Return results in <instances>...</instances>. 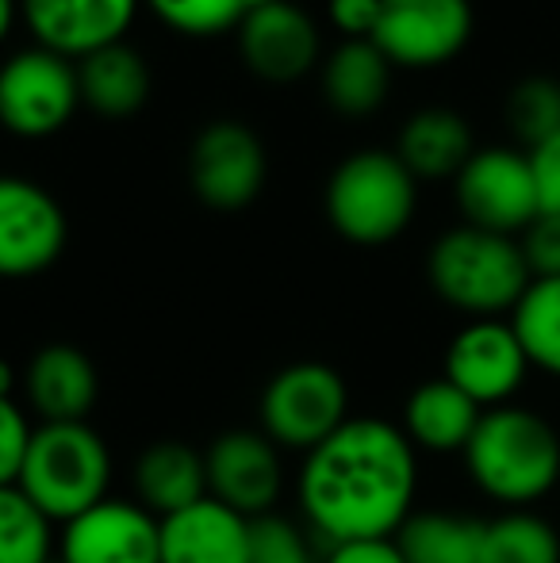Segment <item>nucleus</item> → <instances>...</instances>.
I'll use <instances>...</instances> for the list:
<instances>
[{
	"label": "nucleus",
	"mask_w": 560,
	"mask_h": 563,
	"mask_svg": "<svg viewBox=\"0 0 560 563\" xmlns=\"http://www.w3.org/2000/svg\"><path fill=\"white\" fill-rule=\"evenodd\" d=\"M419 490V449L384 418H350L299 467V510L330 544L396 537Z\"/></svg>",
	"instance_id": "nucleus-1"
},
{
	"label": "nucleus",
	"mask_w": 560,
	"mask_h": 563,
	"mask_svg": "<svg viewBox=\"0 0 560 563\" xmlns=\"http://www.w3.org/2000/svg\"><path fill=\"white\" fill-rule=\"evenodd\" d=\"M469 479L503 510H534L560 487V433L526 407H492L464 445Z\"/></svg>",
	"instance_id": "nucleus-2"
},
{
	"label": "nucleus",
	"mask_w": 560,
	"mask_h": 563,
	"mask_svg": "<svg viewBox=\"0 0 560 563\" xmlns=\"http://www.w3.org/2000/svg\"><path fill=\"white\" fill-rule=\"evenodd\" d=\"M426 276L433 296L469 319L510 314L534 280L518 238L492 234L469 223L446 230L430 245Z\"/></svg>",
	"instance_id": "nucleus-3"
},
{
	"label": "nucleus",
	"mask_w": 560,
	"mask_h": 563,
	"mask_svg": "<svg viewBox=\"0 0 560 563\" xmlns=\"http://www.w3.org/2000/svg\"><path fill=\"white\" fill-rule=\"evenodd\" d=\"M112 452L89 422H43L31 433L15 487L51 521H74L108 498Z\"/></svg>",
	"instance_id": "nucleus-4"
},
{
	"label": "nucleus",
	"mask_w": 560,
	"mask_h": 563,
	"mask_svg": "<svg viewBox=\"0 0 560 563\" xmlns=\"http://www.w3.org/2000/svg\"><path fill=\"white\" fill-rule=\"evenodd\" d=\"M327 219L353 245H388L411 227L419 180L396 150H358L334 165L322 192Z\"/></svg>",
	"instance_id": "nucleus-5"
},
{
	"label": "nucleus",
	"mask_w": 560,
	"mask_h": 563,
	"mask_svg": "<svg viewBox=\"0 0 560 563\" xmlns=\"http://www.w3.org/2000/svg\"><path fill=\"white\" fill-rule=\"evenodd\" d=\"M257 415L277 449L311 452L350 422V387L330 364L296 361L265 384Z\"/></svg>",
	"instance_id": "nucleus-6"
},
{
	"label": "nucleus",
	"mask_w": 560,
	"mask_h": 563,
	"mask_svg": "<svg viewBox=\"0 0 560 563\" xmlns=\"http://www.w3.org/2000/svg\"><path fill=\"white\" fill-rule=\"evenodd\" d=\"M81 108L77 62L23 46L0 62V126L15 139H51Z\"/></svg>",
	"instance_id": "nucleus-7"
},
{
	"label": "nucleus",
	"mask_w": 560,
	"mask_h": 563,
	"mask_svg": "<svg viewBox=\"0 0 560 563\" xmlns=\"http://www.w3.org/2000/svg\"><path fill=\"white\" fill-rule=\"evenodd\" d=\"M453 196L469 227L518 238L541 216L530 154L510 146H487L469 157L453 177Z\"/></svg>",
	"instance_id": "nucleus-8"
},
{
	"label": "nucleus",
	"mask_w": 560,
	"mask_h": 563,
	"mask_svg": "<svg viewBox=\"0 0 560 563\" xmlns=\"http://www.w3.org/2000/svg\"><path fill=\"white\" fill-rule=\"evenodd\" d=\"M270 177V154L254 126L239 119H216L200 126L188 146V185L211 211H242L262 196Z\"/></svg>",
	"instance_id": "nucleus-9"
},
{
	"label": "nucleus",
	"mask_w": 560,
	"mask_h": 563,
	"mask_svg": "<svg viewBox=\"0 0 560 563\" xmlns=\"http://www.w3.org/2000/svg\"><path fill=\"white\" fill-rule=\"evenodd\" d=\"M476 15L469 0H381L369 43L392 69H438L469 46Z\"/></svg>",
	"instance_id": "nucleus-10"
},
{
	"label": "nucleus",
	"mask_w": 560,
	"mask_h": 563,
	"mask_svg": "<svg viewBox=\"0 0 560 563\" xmlns=\"http://www.w3.org/2000/svg\"><path fill=\"white\" fill-rule=\"evenodd\" d=\"M69 223L43 185L0 173V280H28L62 257Z\"/></svg>",
	"instance_id": "nucleus-11"
},
{
	"label": "nucleus",
	"mask_w": 560,
	"mask_h": 563,
	"mask_svg": "<svg viewBox=\"0 0 560 563\" xmlns=\"http://www.w3.org/2000/svg\"><path fill=\"white\" fill-rule=\"evenodd\" d=\"M526 349L518 341L515 327L503 319H472L461 327L446 349L441 376L453 387H461L480 410L507 407L526 384Z\"/></svg>",
	"instance_id": "nucleus-12"
},
{
	"label": "nucleus",
	"mask_w": 560,
	"mask_h": 563,
	"mask_svg": "<svg viewBox=\"0 0 560 563\" xmlns=\"http://www.w3.org/2000/svg\"><path fill=\"white\" fill-rule=\"evenodd\" d=\"M142 0H20V23L31 43L69 62H81L105 46L128 43Z\"/></svg>",
	"instance_id": "nucleus-13"
},
{
	"label": "nucleus",
	"mask_w": 560,
	"mask_h": 563,
	"mask_svg": "<svg viewBox=\"0 0 560 563\" xmlns=\"http://www.w3.org/2000/svg\"><path fill=\"white\" fill-rule=\"evenodd\" d=\"M234 43L246 69L265 85H296L315 66H322L319 23L292 0L250 12L234 31Z\"/></svg>",
	"instance_id": "nucleus-14"
},
{
	"label": "nucleus",
	"mask_w": 560,
	"mask_h": 563,
	"mask_svg": "<svg viewBox=\"0 0 560 563\" xmlns=\"http://www.w3.org/2000/svg\"><path fill=\"white\" fill-rule=\"evenodd\" d=\"M208 495L257 521L281 495V449L262 430H227L204 452Z\"/></svg>",
	"instance_id": "nucleus-15"
},
{
	"label": "nucleus",
	"mask_w": 560,
	"mask_h": 563,
	"mask_svg": "<svg viewBox=\"0 0 560 563\" xmlns=\"http://www.w3.org/2000/svg\"><path fill=\"white\" fill-rule=\"evenodd\" d=\"M62 563H157V518L139 503L105 498L66 521Z\"/></svg>",
	"instance_id": "nucleus-16"
},
{
	"label": "nucleus",
	"mask_w": 560,
	"mask_h": 563,
	"mask_svg": "<svg viewBox=\"0 0 560 563\" xmlns=\"http://www.w3.org/2000/svg\"><path fill=\"white\" fill-rule=\"evenodd\" d=\"M254 560V521L219 498L157 521V563H250Z\"/></svg>",
	"instance_id": "nucleus-17"
},
{
	"label": "nucleus",
	"mask_w": 560,
	"mask_h": 563,
	"mask_svg": "<svg viewBox=\"0 0 560 563\" xmlns=\"http://www.w3.org/2000/svg\"><path fill=\"white\" fill-rule=\"evenodd\" d=\"M97 364L69 341H54L31 356L28 399L43 422H85L97 407Z\"/></svg>",
	"instance_id": "nucleus-18"
},
{
	"label": "nucleus",
	"mask_w": 560,
	"mask_h": 563,
	"mask_svg": "<svg viewBox=\"0 0 560 563\" xmlns=\"http://www.w3.org/2000/svg\"><path fill=\"white\" fill-rule=\"evenodd\" d=\"M476 154L472 142V126L464 123L461 112L453 108H419L396 139V157L407 165L415 180H453L457 173L469 165V157Z\"/></svg>",
	"instance_id": "nucleus-19"
},
{
	"label": "nucleus",
	"mask_w": 560,
	"mask_h": 563,
	"mask_svg": "<svg viewBox=\"0 0 560 563\" xmlns=\"http://www.w3.org/2000/svg\"><path fill=\"white\" fill-rule=\"evenodd\" d=\"M77 85H81V108L100 119H135L150 100L154 74L131 43H116L77 62Z\"/></svg>",
	"instance_id": "nucleus-20"
},
{
	"label": "nucleus",
	"mask_w": 560,
	"mask_h": 563,
	"mask_svg": "<svg viewBox=\"0 0 560 563\" xmlns=\"http://www.w3.org/2000/svg\"><path fill=\"white\" fill-rule=\"evenodd\" d=\"M322 100L345 119L381 112L392 89V62L369 38H342L319 66Z\"/></svg>",
	"instance_id": "nucleus-21"
},
{
	"label": "nucleus",
	"mask_w": 560,
	"mask_h": 563,
	"mask_svg": "<svg viewBox=\"0 0 560 563\" xmlns=\"http://www.w3.org/2000/svg\"><path fill=\"white\" fill-rule=\"evenodd\" d=\"M208 498V467L204 452L180 441H157L135 460V503L146 506L157 521L180 514Z\"/></svg>",
	"instance_id": "nucleus-22"
},
{
	"label": "nucleus",
	"mask_w": 560,
	"mask_h": 563,
	"mask_svg": "<svg viewBox=\"0 0 560 563\" xmlns=\"http://www.w3.org/2000/svg\"><path fill=\"white\" fill-rule=\"evenodd\" d=\"M480 415H484V410H480L461 387H453L446 376H438V379H426V384H419L411 391L399 430L407 433V441H411L415 449L464 452V445H469L480 426Z\"/></svg>",
	"instance_id": "nucleus-23"
},
{
	"label": "nucleus",
	"mask_w": 560,
	"mask_h": 563,
	"mask_svg": "<svg viewBox=\"0 0 560 563\" xmlns=\"http://www.w3.org/2000/svg\"><path fill=\"white\" fill-rule=\"evenodd\" d=\"M484 518L469 514H411L396 533V544L407 563H480Z\"/></svg>",
	"instance_id": "nucleus-24"
},
{
	"label": "nucleus",
	"mask_w": 560,
	"mask_h": 563,
	"mask_svg": "<svg viewBox=\"0 0 560 563\" xmlns=\"http://www.w3.org/2000/svg\"><path fill=\"white\" fill-rule=\"evenodd\" d=\"M480 563H560V533L534 510H503L484 521Z\"/></svg>",
	"instance_id": "nucleus-25"
},
{
	"label": "nucleus",
	"mask_w": 560,
	"mask_h": 563,
	"mask_svg": "<svg viewBox=\"0 0 560 563\" xmlns=\"http://www.w3.org/2000/svg\"><path fill=\"white\" fill-rule=\"evenodd\" d=\"M507 322L523 341L530 368L560 379V276L530 280Z\"/></svg>",
	"instance_id": "nucleus-26"
},
{
	"label": "nucleus",
	"mask_w": 560,
	"mask_h": 563,
	"mask_svg": "<svg viewBox=\"0 0 560 563\" xmlns=\"http://www.w3.org/2000/svg\"><path fill=\"white\" fill-rule=\"evenodd\" d=\"M54 521L20 487H0V563H46L54 556Z\"/></svg>",
	"instance_id": "nucleus-27"
},
{
	"label": "nucleus",
	"mask_w": 560,
	"mask_h": 563,
	"mask_svg": "<svg viewBox=\"0 0 560 563\" xmlns=\"http://www.w3.org/2000/svg\"><path fill=\"white\" fill-rule=\"evenodd\" d=\"M507 123L510 134L526 150L541 146L560 134V81L546 74L523 77L507 97Z\"/></svg>",
	"instance_id": "nucleus-28"
},
{
	"label": "nucleus",
	"mask_w": 560,
	"mask_h": 563,
	"mask_svg": "<svg viewBox=\"0 0 560 563\" xmlns=\"http://www.w3.org/2000/svg\"><path fill=\"white\" fill-rule=\"evenodd\" d=\"M157 23L185 38H216L239 31L246 20V0H142Z\"/></svg>",
	"instance_id": "nucleus-29"
},
{
	"label": "nucleus",
	"mask_w": 560,
	"mask_h": 563,
	"mask_svg": "<svg viewBox=\"0 0 560 563\" xmlns=\"http://www.w3.org/2000/svg\"><path fill=\"white\" fill-rule=\"evenodd\" d=\"M250 563H315L307 552V541L292 521L284 518H265L254 521V560Z\"/></svg>",
	"instance_id": "nucleus-30"
},
{
	"label": "nucleus",
	"mask_w": 560,
	"mask_h": 563,
	"mask_svg": "<svg viewBox=\"0 0 560 563\" xmlns=\"http://www.w3.org/2000/svg\"><path fill=\"white\" fill-rule=\"evenodd\" d=\"M31 433L35 430L28 426V415H23L20 402L12 395H0V487H12L20 479Z\"/></svg>",
	"instance_id": "nucleus-31"
},
{
	"label": "nucleus",
	"mask_w": 560,
	"mask_h": 563,
	"mask_svg": "<svg viewBox=\"0 0 560 563\" xmlns=\"http://www.w3.org/2000/svg\"><path fill=\"white\" fill-rule=\"evenodd\" d=\"M526 268L534 280H553L560 276V216H538L518 234Z\"/></svg>",
	"instance_id": "nucleus-32"
},
{
	"label": "nucleus",
	"mask_w": 560,
	"mask_h": 563,
	"mask_svg": "<svg viewBox=\"0 0 560 563\" xmlns=\"http://www.w3.org/2000/svg\"><path fill=\"white\" fill-rule=\"evenodd\" d=\"M526 154H530L541 216H560V134H553L549 142H541V146L526 150Z\"/></svg>",
	"instance_id": "nucleus-33"
},
{
	"label": "nucleus",
	"mask_w": 560,
	"mask_h": 563,
	"mask_svg": "<svg viewBox=\"0 0 560 563\" xmlns=\"http://www.w3.org/2000/svg\"><path fill=\"white\" fill-rule=\"evenodd\" d=\"M327 20L342 38H373L381 0H327Z\"/></svg>",
	"instance_id": "nucleus-34"
},
{
	"label": "nucleus",
	"mask_w": 560,
	"mask_h": 563,
	"mask_svg": "<svg viewBox=\"0 0 560 563\" xmlns=\"http://www.w3.org/2000/svg\"><path fill=\"white\" fill-rule=\"evenodd\" d=\"M322 563H407L399 552L396 537H381V541H345L330 544Z\"/></svg>",
	"instance_id": "nucleus-35"
},
{
	"label": "nucleus",
	"mask_w": 560,
	"mask_h": 563,
	"mask_svg": "<svg viewBox=\"0 0 560 563\" xmlns=\"http://www.w3.org/2000/svg\"><path fill=\"white\" fill-rule=\"evenodd\" d=\"M15 23H20V0H0V46L8 43Z\"/></svg>",
	"instance_id": "nucleus-36"
},
{
	"label": "nucleus",
	"mask_w": 560,
	"mask_h": 563,
	"mask_svg": "<svg viewBox=\"0 0 560 563\" xmlns=\"http://www.w3.org/2000/svg\"><path fill=\"white\" fill-rule=\"evenodd\" d=\"M0 395H12V368L0 361Z\"/></svg>",
	"instance_id": "nucleus-37"
},
{
	"label": "nucleus",
	"mask_w": 560,
	"mask_h": 563,
	"mask_svg": "<svg viewBox=\"0 0 560 563\" xmlns=\"http://www.w3.org/2000/svg\"><path fill=\"white\" fill-rule=\"evenodd\" d=\"M270 4H277V0H246V15L257 12V8H270Z\"/></svg>",
	"instance_id": "nucleus-38"
},
{
	"label": "nucleus",
	"mask_w": 560,
	"mask_h": 563,
	"mask_svg": "<svg viewBox=\"0 0 560 563\" xmlns=\"http://www.w3.org/2000/svg\"><path fill=\"white\" fill-rule=\"evenodd\" d=\"M46 563H62V560H58V556H51V560H46Z\"/></svg>",
	"instance_id": "nucleus-39"
}]
</instances>
